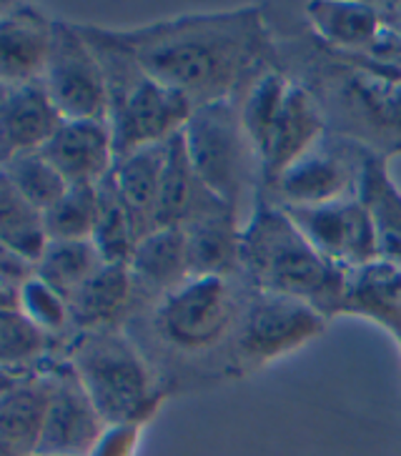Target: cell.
<instances>
[{
  "instance_id": "484cf974",
  "label": "cell",
  "mask_w": 401,
  "mask_h": 456,
  "mask_svg": "<svg viewBox=\"0 0 401 456\" xmlns=\"http://www.w3.org/2000/svg\"><path fill=\"white\" fill-rule=\"evenodd\" d=\"M106 261L94 241H48L36 264V276L70 301Z\"/></svg>"
},
{
  "instance_id": "e0dca14e",
  "label": "cell",
  "mask_w": 401,
  "mask_h": 456,
  "mask_svg": "<svg viewBox=\"0 0 401 456\" xmlns=\"http://www.w3.org/2000/svg\"><path fill=\"white\" fill-rule=\"evenodd\" d=\"M304 8L308 26L323 43V48L354 63H369V55L384 28L376 3L314 0Z\"/></svg>"
},
{
  "instance_id": "8fae6325",
  "label": "cell",
  "mask_w": 401,
  "mask_h": 456,
  "mask_svg": "<svg viewBox=\"0 0 401 456\" xmlns=\"http://www.w3.org/2000/svg\"><path fill=\"white\" fill-rule=\"evenodd\" d=\"M108 424L68 356L55 359V391L36 456H91Z\"/></svg>"
},
{
  "instance_id": "3957f363",
  "label": "cell",
  "mask_w": 401,
  "mask_h": 456,
  "mask_svg": "<svg viewBox=\"0 0 401 456\" xmlns=\"http://www.w3.org/2000/svg\"><path fill=\"white\" fill-rule=\"evenodd\" d=\"M103 66L108 86V126L116 159L138 148L156 146L184 131L193 113L186 95L156 81L135 55L113 36V30L80 26Z\"/></svg>"
},
{
  "instance_id": "2e32d148",
  "label": "cell",
  "mask_w": 401,
  "mask_h": 456,
  "mask_svg": "<svg viewBox=\"0 0 401 456\" xmlns=\"http://www.w3.org/2000/svg\"><path fill=\"white\" fill-rule=\"evenodd\" d=\"M323 135L326 121L321 113L319 98L304 86L291 83L271 141L261 156V193L274 186L276 178L316 146Z\"/></svg>"
},
{
  "instance_id": "52a82bcc",
  "label": "cell",
  "mask_w": 401,
  "mask_h": 456,
  "mask_svg": "<svg viewBox=\"0 0 401 456\" xmlns=\"http://www.w3.org/2000/svg\"><path fill=\"white\" fill-rule=\"evenodd\" d=\"M326 316L289 296L254 291L231 341L233 369L251 374L286 354H294L326 331Z\"/></svg>"
},
{
  "instance_id": "7a4b0ae2",
  "label": "cell",
  "mask_w": 401,
  "mask_h": 456,
  "mask_svg": "<svg viewBox=\"0 0 401 456\" xmlns=\"http://www.w3.org/2000/svg\"><path fill=\"white\" fill-rule=\"evenodd\" d=\"M241 273L254 291L304 301L326 319L341 316L348 271L323 258L289 214L261 193L243 224Z\"/></svg>"
},
{
  "instance_id": "ac0fdd59",
  "label": "cell",
  "mask_w": 401,
  "mask_h": 456,
  "mask_svg": "<svg viewBox=\"0 0 401 456\" xmlns=\"http://www.w3.org/2000/svg\"><path fill=\"white\" fill-rule=\"evenodd\" d=\"M191 276H236L241 273L239 208L218 201L184 226Z\"/></svg>"
},
{
  "instance_id": "cb8c5ba5",
  "label": "cell",
  "mask_w": 401,
  "mask_h": 456,
  "mask_svg": "<svg viewBox=\"0 0 401 456\" xmlns=\"http://www.w3.org/2000/svg\"><path fill=\"white\" fill-rule=\"evenodd\" d=\"M356 199L372 216L379 258L401 269V191L389 175L384 153L369 156L361 174Z\"/></svg>"
},
{
  "instance_id": "4fadbf2b",
  "label": "cell",
  "mask_w": 401,
  "mask_h": 456,
  "mask_svg": "<svg viewBox=\"0 0 401 456\" xmlns=\"http://www.w3.org/2000/svg\"><path fill=\"white\" fill-rule=\"evenodd\" d=\"M55 20L28 3L5 5L0 15V78L3 86L40 81L53 51Z\"/></svg>"
},
{
  "instance_id": "ba28073f",
  "label": "cell",
  "mask_w": 401,
  "mask_h": 456,
  "mask_svg": "<svg viewBox=\"0 0 401 456\" xmlns=\"http://www.w3.org/2000/svg\"><path fill=\"white\" fill-rule=\"evenodd\" d=\"M372 153L379 151L361 146L359 141H348L344 135L334 138L326 134L261 196L276 206H321L354 199Z\"/></svg>"
},
{
  "instance_id": "6da1fadb",
  "label": "cell",
  "mask_w": 401,
  "mask_h": 456,
  "mask_svg": "<svg viewBox=\"0 0 401 456\" xmlns=\"http://www.w3.org/2000/svg\"><path fill=\"white\" fill-rule=\"evenodd\" d=\"M135 61L196 106L236 98L266 66L268 30L258 8L181 15L113 30Z\"/></svg>"
},
{
  "instance_id": "9a60e30c",
  "label": "cell",
  "mask_w": 401,
  "mask_h": 456,
  "mask_svg": "<svg viewBox=\"0 0 401 456\" xmlns=\"http://www.w3.org/2000/svg\"><path fill=\"white\" fill-rule=\"evenodd\" d=\"M63 116L55 108L43 81L3 86L0 95V148L3 161L18 153H33L45 146L63 126Z\"/></svg>"
},
{
  "instance_id": "e575fe53",
  "label": "cell",
  "mask_w": 401,
  "mask_h": 456,
  "mask_svg": "<svg viewBox=\"0 0 401 456\" xmlns=\"http://www.w3.org/2000/svg\"><path fill=\"white\" fill-rule=\"evenodd\" d=\"M0 456H13V454H0Z\"/></svg>"
},
{
  "instance_id": "5bb4252c",
  "label": "cell",
  "mask_w": 401,
  "mask_h": 456,
  "mask_svg": "<svg viewBox=\"0 0 401 456\" xmlns=\"http://www.w3.org/2000/svg\"><path fill=\"white\" fill-rule=\"evenodd\" d=\"M40 153L53 163L68 186H98L116 166L113 134L101 118L63 121Z\"/></svg>"
},
{
  "instance_id": "1f68e13d",
  "label": "cell",
  "mask_w": 401,
  "mask_h": 456,
  "mask_svg": "<svg viewBox=\"0 0 401 456\" xmlns=\"http://www.w3.org/2000/svg\"><path fill=\"white\" fill-rule=\"evenodd\" d=\"M143 424H113L103 431L91 456H134Z\"/></svg>"
},
{
  "instance_id": "ffe728a7",
  "label": "cell",
  "mask_w": 401,
  "mask_h": 456,
  "mask_svg": "<svg viewBox=\"0 0 401 456\" xmlns=\"http://www.w3.org/2000/svg\"><path fill=\"white\" fill-rule=\"evenodd\" d=\"M163 161H166V141L120 156L113 166V181L134 228L135 241H141L143 236L159 228Z\"/></svg>"
},
{
  "instance_id": "30bf717a",
  "label": "cell",
  "mask_w": 401,
  "mask_h": 456,
  "mask_svg": "<svg viewBox=\"0 0 401 456\" xmlns=\"http://www.w3.org/2000/svg\"><path fill=\"white\" fill-rule=\"evenodd\" d=\"M307 241L341 269H359L379 261L372 216L354 196L321 206H281Z\"/></svg>"
},
{
  "instance_id": "836d02e7",
  "label": "cell",
  "mask_w": 401,
  "mask_h": 456,
  "mask_svg": "<svg viewBox=\"0 0 401 456\" xmlns=\"http://www.w3.org/2000/svg\"><path fill=\"white\" fill-rule=\"evenodd\" d=\"M384 26H389L401 38V3H376Z\"/></svg>"
},
{
  "instance_id": "9c48e42d",
  "label": "cell",
  "mask_w": 401,
  "mask_h": 456,
  "mask_svg": "<svg viewBox=\"0 0 401 456\" xmlns=\"http://www.w3.org/2000/svg\"><path fill=\"white\" fill-rule=\"evenodd\" d=\"M40 81L66 121H108L106 73L76 23L55 20L53 51Z\"/></svg>"
},
{
  "instance_id": "4dcf8cb0",
  "label": "cell",
  "mask_w": 401,
  "mask_h": 456,
  "mask_svg": "<svg viewBox=\"0 0 401 456\" xmlns=\"http://www.w3.org/2000/svg\"><path fill=\"white\" fill-rule=\"evenodd\" d=\"M18 311H23L30 322L55 338H63L68 329H73L68 301L58 291H53L48 283L40 281L38 276H33L30 281L23 283Z\"/></svg>"
},
{
  "instance_id": "4316f807",
  "label": "cell",
  "mask_w": 401,
  "mask_h": 456,
  "mask_svg": "<svg viewBox=\"0 0 401 456\" xmlns=\"http://www.w3.org/2000/svg\"><path fill=\"white\" fill-rule=\"evenodd\" d=\"M63 338L45 334L23 311H0V356L3 371H30L55 359Z\"/></svg>"
},
{
  "instance_id": "83f0119b",
  "label": "cell",
  "mask_w": 401,
  "mask_h": 456,
  "mask_svg": "<svg viewBox=\"0 0 401 456\" xmlns=\"http://www.w3.org/2000/svg\"><path fill=\"white\" fill-rule=\"evenodd\" d=\"M3 181H8L30 206H36L43 214L53 208L70 188L66 178L58 174V168L40 151L18 153L3 161Z\"/></svg>"
},
{
  "instance_id": "8992f818",
  "label": "cell",
  "mask_w": 401,
  "mask_h": 456,
  "mask_svg": "<svg viewBox=\"0 0 401 456\" xmlns=\"http://www.w3.org/2000/svg\"><path fill=\"white\" fill-rule=\"evenodd\" d=\"M233 276H191L160 296L156 304V334L176 351L203 354L236 336L241 322Z\"/></svg>"
},
{
  "instance_id": "277c9868",
  "label": "cell",
  "mask_w": 401,
  "mask_h": 456,
  "mask_svg": "<svg viewBox=\"0 0 401 456\" xmlns=\"http://www.w3.org/2000/svg\"><path fill=\"white\" fill-rule=\"evenodd\" d=\"M66 356L108 427L146 424L159 411L163 391L119 329L76 334L68 341Z\"/></svg>"
},
{
  "instance_id": "44dd1931",
  "label": "cell",
  "mask_w": 401,
  "mask_h": 456,
  "mask_svg": "<svg viewBox=\"0 0 401 456\" xmlns=\"http://www.w3.org/2000/svg\"><path fill=\"white\" fill-rule=\"evenodd\" d=\"M341 316H361L379 323L401 349V269L389 261H372L348 271Z\"/></svg>"
},
{
  "instance_id": "f546056e",
  "label": "cell",
  "mask_w": 401,
  "mask_h": 456,
  "mask_svg": "<svg viewBox=\"0 0 401 456\" xmlns=\"http://www.w3.org/2000/svg\"><path fill=\"white\" fill-rule=\"evenodd\" d=\"M98 216V186H70L66 196L45 211L51 241H91Z\"/></svg>"
},
{
  "instance_id": "603a6c76",
  "label": "cell",
  "mask_w": 401,
  "mask_h": 456,
  "mask_svg": "<svg viewBox=\"0 0 401 456\" xmlns=\"http://www.w3.org/2000/svg\"><path fill=\"white\" fill-rule=\"evenodd\" d=\"M135 291H148L153 296L171 294L181 283L191 279L188 269V243L184 228H156L135 243L131 256Z\"/></svg>"
},
{
  "instance_id": "7402d4cb",
  "label": "cell",
  "mask_w": 401,
  "mask_h": 456,
  "mask_svg": "<svg viewBox=\"0 0 401 456\" xmlns=\"http://www.w3.org/2000/svg\"><path fill=\"white\" fill-rule=\"evenodd\" d=\"M218 201L221 199L206 188L188 159L184 131L171 135L166 141V161H163V174H160L159 228H184Z\"/></svg>"
},
{
  "instance_id": "5b68a950",
  "label": "cell",
  "mask_w": 401,
  "mask_h": 456,
  "mask_svg": "<svg viewBox=\"0 0 401 456\" xmlns=\"http://www.w3.org/2000/svg\"><path fill=\"white\" fill-rule=\"evenodd\" d=\"M184 141L200 181L228 206L241 211L243 196L261 188V161L246 135L236 98L193 108Z\"/></svg>"
},
{
  "instance_id": "7c38bea8",
  "label": "cell",
  "mask_w": 401,
  "mask_h": 456,
  "mask_svg": "<svg viewBox=\"0 0 401 456\" xmlns=\"http://www.w3.org/2000/svg\"><path fill=\"white\" fill-rule=\"evenodd\" d=\"M55 391V359L30 371H3L0 452L36 456Z\"/></svg>"
},
{
  "instance_id": "d6986e66",
  "label": "cell",
  "mask_w": 401,
  "mask_h": 456,
  "mask_svg": "<svg viewBox=\"0 0 401 456\" xmlns=\"http://www.w3.org/2000/svg\"><path fill=\"white\" fill-rule=\"evenodd\" d=\"M135 296V281L128 264H103L78 294L68 301L70 326L76 334L119 329Z\"/></svg>"
},
{
  "instance_id": "f1b7e54d",
  "label": "cell",
  "mask_w": 401,
  "mask_h": 456,
  "mask_svg": "<svg viewBox=\"0 0 401 456\" xmlns=\"http://www.w3.org/2000/svg\"><path fill=\"white\" fill-rule=\"evenodd\" d=\"M106 264H131L135 251V236L128 214L123 208L113 171L98 183V216H95L94 239Z\"/></svg>"
},
{
  "instance_id": "d6a6232c",
  "label": "cell",
  "mask_w": 401,
  "mask_h": 456,
  "mask_svg": "<svg viewBox=\"0 0 401 456\" xmlns=\"http://www.w3.org/2000/svg\"><path fill=\"white\" fill-rule=\"evenodd\" d=\"M36 276V264L15 256L13 251L0 254V289H23V283Z\"/></svg>"
},
{
  "instance_id": "d4e9b609",
  "label": "cell",
  "mask_w": 401,
  "mask_h": 456,
  "mask_svg": "<svg viewBox=\"0 0 401 456\" xmlns=\"http://www.w3.org/2000/svg\"><path fill=\"white\" fill-rule=\"evenodd\" d=\"M48 241L45 214L0 178V246L30 264H38Z\"/></svg>"
}]
</instances>
